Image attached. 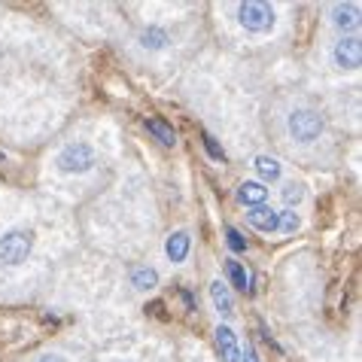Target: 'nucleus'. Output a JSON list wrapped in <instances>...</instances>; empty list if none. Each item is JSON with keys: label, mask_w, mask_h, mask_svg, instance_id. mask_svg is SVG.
I'll use <instances>...</instances> for the list:
<instances>
[{"label": "nucleus", "mask_w": 362, "mask_h": 362, "mask_svg": "<svg viewBox=\"0 0 362 362\" xmlns=\"http://www.w3.org/2000/svg\"><path fill=\"white\" fill-rule=\"evenodd\" d=\"M277 144L289 156L310 158L320 153V146L329 144V125L326 116L305 98H280L271 116Z\"/></svg>", "instance_id": "nucleus-1"}, {"label": "nucleus", "mask_w": 362, "mask_h": 362, "mask_svg": "<svg viewBox=\"0 0 362 362\" xmlns=\"http://www.w3.org/2000/svg\"><path fill=\"white\" fill-rule=\"evenodd\" d=\"M34 253V231L28 228H9L0 235V265L18 268Z\"/></svg>", "instance_id": "nucleus-4"}, {"label": "nucleus", "mask_w": 362, "mask_h": 362, "mask_svg": "<svg viewBox=\"0 0 362 362\" xmlns=\"http://www.w3.org/2000/svg\"><path fill=\"white\" fill-rule=\"evenodd\" d=\"M332 64L338 70H359L362 64V43L356 34L350 37H338V43H332Z\"/></svg>", "instance_id": "nucleus-5"}, {"label": "nucleus", "mask_w": 362, "mask_h": 362, "mask_svg": "<svg viewBox=\"0 0 362 362\" xmlns=\"http://www.w3.org/2000/svg\"><path fill=\"white\" fill-rule=\"evenodd\" d=\"M240 362H259V356H256V350L253 347H240Z\"/></svg>", "instance_id": "nucleus-21"}, {"label": "nucleus", "mask_w": 362, "mask_h": 362, "mask_svg": "<svg viewBox=\"0 0 362 362\" xmlns=\"http://www.w3.org/2000/svg\"><path fill=\"white\" fill-rule=\"evenodd\" d=\"M329 18H332V28H335L341 37H350L359 28V4H335V6H329Z\"/></svg>", "instance_id": "nucleus-6"}, {"label": "nucleus", "mask_w": 362, "mask_h": 362, "mask_svg": "<svg viewBox=\"0 0 362 362\" xmlns=\"http://www.w3.org/2000/svg\"><path fill=\"white\" fill-rule=\"evenodd\" d=\"M201 137H204V149H207V156L214 158V162H226V149L219 146V140H216L214 134H210V132H204Z\"/></svg>", "instance_id": "nucleus-20"}, {"label": "nucleus", "mask_w": 362, "mask_h": 362, "mask_svg": "<svg viewBox=\"0 0 362 362\" xmlns=\"http://www.w3.org/2000/svg\"><path fill=\"white\" fill-rule=\"evenodd\" d=\"M247 223L256 231H262V235H277L280 231V210L268 207V204L253 207V210H247Z\"/></svg>", "instance_id": "nucleus-8"}, {"label": "nucleus", "mask_w": 362, "mask_h": 362, "mask_svg": "<svg viewBox=\"0 0 362 362\" xmlns=\"http://www.w3.org/2000/svg\"><path fill=\"white\" fill-rule=\"evenodd\" d=\"M216 347L223 354L226 362H240V344H238V335L231 332L228 326H219L216 329Z\"/></svg>", "instance_id": "nucleus-11"}, {"label": "nucleus", "mask_w": 362, "mask_h": 362, "mask_svg": "<svg viewBox=\"0 0 362 362\" xmlns=\"http://www.w3.org/2000/svg\"><path fill=\"white\" fill-rule=\"evenodd\" d=\"M37 362H70L67 356H62V354H46V356H40Z\"/></svg>", "instance_id": "nucleus-22"}, {"label": "nucleus", "mask_w": 362, "mask_h": 362, "mask_svg": "<svg viewBox=\"0 0 362 362\" xmlns=\"http://www.w3.org/2000/svg\"><path fill=\"white\" fill-rule=\"evenodd\" d=\"M298 228H301L298 210H280V231L277 235H296Z\"/></svg>", "instance_id": "nucleus-18"}, {"label": "nucleus", "mask_w": 362, "mask_h": 362, "mask_svg": "<svg viewBox=\"0 0 362 362\" xmlns=\"http://www.w3.org/2000/svg\"><path fill=\"white\" fill-rule=\"evenodd\" d=\"M253 168H256V174H259V183L268 186V183H277L280 174H284V168H280L271 156H256L253 158Z\"/></svg>", "instance_id": "nucleus-12"}, {"label": "nucleus", "mask_w": 362, "mask_h": 362, "mask_svg": "<svg viewBox=\"0 0 362 362\" xmlns=\"http://www.w3.org/2000/svg\"><path fill=\"white\" fill-rule=\"evenodd\" d=\"M226 244H228L231 253H247V238L240 235L235 226H226Z\"/></svg>", "instance_id": "nucleus-19"}, {"label": "nucleus", "mask_w": 362, "mask_h": 362, "mask_svg": "<svg viewBox=\"0 0 362 362\" xmlns=\"http://www.w3.org/2000/svg\"><path fill=\"white\" fill-rule=\"evenodd\" d=\"M137 43L144 52H162V49L170 46V31L165 25H146V28H140Z\"/></svg>", "instance_id": "nucleus-9"}, {"label": "nucleus", "mask_w": 362, "mask_h": 362, "mask_svg": "<svg viewBox=\"0 0 362 362\" xmlns=\"http://www.w3.org/2000/svg\"><path fill=\"white\" fill-rule=\"evenodd\" d=\"M280 201L286 204L284 210H296L301 201H305V186L296 183V180H293V183H284V189H280Z\"/></svg>", "instance_id": "nucleus-16"}, {"label": "nucleus", "mask_w": 362, "mask_h": 362, "mask_svg": "<svg viewBox=\"0 0 362 362\" xmlns=\"http://www.w3.org/2000/svg\"><path fill=\"white\" fill-rule=\"evenodd\" d=\"M132 284H134L137 289H153V286L158 284V274H156L153 268L140 265V268H134V271H132Z\"/></svg>", "instance_id": "nucleus-17"}, {"label": "nucleus", "mask_w": 362, "mask_h": 362, "mask_svg": "<svg viewBox=\"0 0 362 362\" xmlns=\"http://www.w3.org/2000/svg\"><path fill=\"white\" fill-rule=\"evenodd\" d=\"M268 198H271V189L262 186L259 180H247V183H240L235 189V201H238L240 207H247V210L268 204Z\"/></svg>", "instance_id": "nucleus-7"}, {"label": "nucleus", "mask_w": 362, "mask_h": 362, "mask_svg": "<svg viewBox=\"0 0 362 362\" xmlns=\"http://www.w3.org/2000/svg\"><path fill=\"white\" fill-rule=\"evenodd\" d=\"M146 132L153 134L162 146H174L177 144V134H174V128H170L168 122H162V119H146Z\"/></svg>", "instance_id": "nucleus-14"}, {"label": "nucleus", "mask_w": 362, "mask_h": 362, "mask_svg": "<svg viewBox=\"0 0 362 362\" xmlns=\"http://www.w3.org/2000/svg\"><path fill=\"white\" fill-rule=\"evenodd\" d=\"M235 18L247 34H271L277 25V9L271 4H259V0H247V4H235Z\"/></svg>", "instance_id": "nucleus-3"}, {"label": "nucleus", "mask_w": 362, "mask_h": 362, "mask_svg": "<svg viewBox=\"0 0 362 362\" xmlns=\"http://www.w3.org/2000/svg\"><path fill=\"white\" fill-rule=\"evenodd\" d=\"M189 250H192V238H189V231H174V235L168 238V244H165V256L174 265H180V262H186Z\"/></svg>", "instance_id": "nucleus-10"}, {"label": "nucleus", "mask_w": 362, "mask_h": 362, "mask_svg": "<svg viewBox=\"0 0 362 362\" xmlns=\"http://www.w3.org/2000/svg\"><path fill=\"white\" fill-rule=\"evenodd\" d=\"M210 298H214V308L219 310V317H231V310H235V298H231L228 286L223 280H214L210 284Z\"/></svg>", "instance_id": "nucleus-13"}, {"label": "nucleus", "mask_w": 362, "mask_h": 362, "mask_svg": "<svg viewBox=\"0 0 362 362\" xmlns=\"http://www.w3.org/2000/svg\"><path fill=\"white\" fill-rule=\"evenodd\" d=\"M95 165H98V153L86 140H74V144L62 146V153L55 156L58 174H67V177H83L88 170H95Z\"/></svg>", "instance_id": "nucleus-2"}, {"label": "nucleus", "mask_w": 362, "mask_h": 362, "mask_svg": "<svg viewBox=\"0 0 362 362\" xmlns=\"http://www.w3.org/2000/svg\"><path fill=\"white\" fill-rule=\"evenodd\" d=\"M122 362H128V359H122Z\"/></svg>", "instance_id": "nucleus-23"}, {"label": "nucleus", "mask_w": 362, "mask_h": 362, "mask_svg": "<svg viewBox=\"0 0 362 362\" xmlns=\"http://www.w3.org/2000/svg\"><path fill=\"white\" fill-rule=\"evenodd\" d=\"M226 274L231 280V286L240 289V293H247L250 289V274H247V268L238 262V259H226Z\"/></svg>", "instance_id": "nucleus-15"}]
</instances>
